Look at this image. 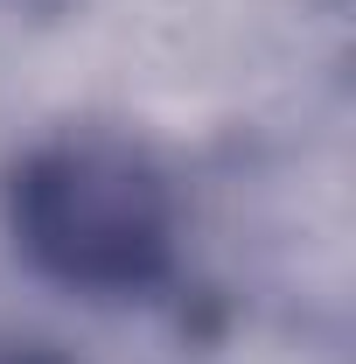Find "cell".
<instances>
[{"label": "cell", "mask_w": 356, "mask_h": 364, "mask_svg": "<svg viewBox=\"0 0 356 364\" xmlns=\"http://www.w3.org/2000/svg\"><path fill=\"white\" fill-rule=\"evenodd\" d=\"M14 231L43 273L91 294H126L168 267L175 203L147 154L119 140H63L21 168Z\"/></svg>", "instance_id": "6da1fadb"}]
</instances>
